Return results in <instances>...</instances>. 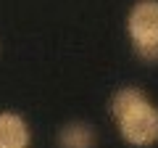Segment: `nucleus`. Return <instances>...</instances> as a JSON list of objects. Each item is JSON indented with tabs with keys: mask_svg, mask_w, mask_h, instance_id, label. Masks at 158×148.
<instances>
[{
	"mask_svg": "<svg viewBox=\"0 0 158 148\" xmlns=\"http://www.w3.org/2000/svg\"><path fill=\"white\" fill-rule=\"evenodd\" d=\"M32 143V130L27 119L13 111L0 114V148H29Z\"/></svg>",
	"mask_w": 158,
	"mask_h": 148,
	"instance_id": "obj_3",
	"label": "nucleus"
},
{
	"mask_svg": "<svg viewBox=\"0 0 158 148\" xmlns=\"http://www.w3.org/2000/svg\"><path fill=\"white\" fill-rule=\"evenodd\" d=\"M98 132L87 122H69L58 130V148H95Z\"/></svg>",
	"mask_w": 158,
	"mask_h": 148,
	"instance_id": "obj_4",
	"label": "nucleus"
},
{
	"mask_svg": "<svg viewBox=\"0 0 158 148\" xmlns=\"http://www.w3.org/2000/svg\"><path fill=\"white\" fill-rule=\"evenodd\" d=\"M111 116L124 143L135 148L158 143V106L140 87H121L111 98Z\"/></svg>",
	"mask_w": 158,
	"mask_h": 148,
	"instance_id": "obj_1",
	"label": "nucleus"
},
{
	"mask_svg": "<svg viewBox=\"0 0 158 148\" xmlns=\"http://www.w3.org/2000/svg\"><path fill=\"white\" fill-rule=\"evenodd\" d=\"M127 34L135 53L148 63H158V0H140L127 16Z\"/></svg>",
	"mask_w": 158,
	"mask_h": 148,
	"instance_id": "obj_2",
	"label": "nucleus"
}]
</instances>
